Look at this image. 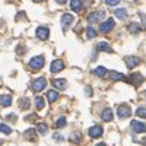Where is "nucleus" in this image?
Instances as JSON below:
<instances>
[{"instance_id": "nucleus-32", "label": "nucleus", "mask_w": 146, "mask_h": 146, "mask_svg": "<svg viewBox=\"0 0 146 146\" xmlns=\"http://www.w3.org/2000/svg\"><path fill=\"white\" fill-rule=\"evenodd\" d=\"M105 3H107L108 6H117V5L120 3V0H105Z\"/></svg>"}, {"instance_id": "nucleus-30", "label": "nucleus", "mask_w": 146, "mask_h": 146, "mask_svg": "<svg viewBox=\"0 0 146 146\" xmlns=\"http://www.w3.org/2000/svg\"><path fill=\"white\" fill-rule=\"evenodd\" d=\"M0 131H2V133H6V135H10V133H12V129L7 126V124H0Z\"/></svg>"}, {"instance_id": "nucleus-15", "label": "nucleus", "mask_w": 146, "mask_h": 146, "mask_svg": "<svg viewBox=\"0 0 146 146\" xmlns=\"http://www.w3.org/2000/svg\"><path fill=\"white\" fill-rule=\"evenodd\" d=\"M108 78L111 79V80H126L124 75H121V73H118V72H110L108 73Z\"/></svg>"}, {"instance_id": "nucleus-21", "label": "nucleus", "mask_w": 146, "mask_h": 146, "mask_svg": "<svg viewBox=\"0 0 146 146\" xmlns=\"http://www.w3.org/2000/svg\"><path fill=\"white\" fill-rule=\"evenodd\" d=\"M114 15H115L117 18H120V19H126V18H127V10H126V9H115Z\"/></svg>"}, {"instance_id": "nucleus-12", "label": "nucleus", "mask_w": 146, "mask_h": 146, "mask_svg": "<svg viewBox=\"0 0 146 146\" xmlns=\"http://www.w3.org/2000/svg\"><path fill=\"white\" fill-rule=\"evenodd\" d=\"M36 36H38L40 40H47L48 36H50V31H48V28H45V27H40L38 29H36Z\"/></svg>"}, {"instance_id": "nucleus-22", "label": "nucleus", "mask_w": 146, "mask_h": 146, "mask_svg": "<svg viewBox=\"0 0 146 146\" xmlns=\"http://www.w3.org/2000/svg\"><path fill=\"white\" fill-rule=\"evenodd\" d=\"M94 73H95L96 76H100V78H104V76L107 75V69L102 67V66H100V67H96V69L94 70Z\"/></svg>"}, {"instance_id": "nucleus-5", "label": "nucleus", "mask_w": 146, "mask_h": 146, "mask_svg": "<svg viewBox=\"0 0 146 146\" xmlns=\"http://www.w3.org/2000/svg\"><path fill=\"white\" fill-rule=\"evenodd\" d=\"M131 129H133V131H136V133H143V131H146L145 123H142V121H139V120H133V121H131Z\"/></svg>"}, {"instance_id": "nucleus-31", "label": "nucleus", "mask_w": 146, "mask_h": 146, "mask_svg": "<svg viewBox=\"0 0 146 146\" xmlns=\"http://www.w3.org/2000/svg\"><path fill=\"white\" fill-rule=\"evenodd\" d=\"M38 131L41 133V135H45V133L48 131V127H47V124H44V123H40V124H38Z\"/></svg>"}, {"instance_id": "nucleus-26", "label": "nucleus", "mask_w": 146, "mask_h": 146, "mask_svg": "<svg viewBox=\"0 0 146 146\" xmlns=\"http://www.w3.org/2000/svg\"><path fill=\"white\" fill-rule=\"evenodd\" d=\"M80 139H82V135H80V133H72V135H70V140L75 142V143H79Z\"/></svg>"}, {"instance_id": "nucleus-29", "label": "nucleus", "mask_w": 146, "mask_h": 146, "mask_svg": "<svg viewBox=\"0 0 146 146\" xmlns=\"http://www.w3.org/2000/svg\"><path fill=\"white\" fill-rule=\"evenodd\" d=\"M66 126V118L64 117H60L57 121H56V127L57 129H62V127H64Z\"/></svg>"}, {"instance_id": "nucleus-20", "label": "nucleus", "mask_w": 146, "mask_h": 146, "mask_svg": "<svg viewBox=\"0 0 146 146\" xmlns=\"http://www.w3.org/2000/svg\"><path fill=\"white\" fill-rule=\"evenodd\" d=\"M23 135H25V137L29 139V140H36V131L34 129H28Z\"/></svg>"}, {"instance_id": "nucleus-34", "label": "nucleus", "mask_w": 146, "mask_h": 146, "mask_svg": "<svg viewBox=\"0 0 146 146\" xmlns=\"http://www.w3.org/2000/svg\"><path fill=\"white\" fill-rule=\"evenodd\" d=\"M85 94H86V95H92V89H91L89 86H86V89H85Z\"/></svg>"}, {"instance_id": "nucleus-3", "label": "nucleus", "mask_w": 146, "mask_h": 146, "mask_svg": "<svg viewBox=\"0 0 146 146\" xmlns=\"http://www.w3.org/2000/svg\"><path fill=\"white\" fill-rule=\"evenodd\" d=\"M114 25H115V22H114V19L113 18H110V19H107L104 23H101V27H100V31L102 32V34H107V32H110L113 28H114Z\"/></svg>"}, {"instance_id": "nucleus-18", "label": "nucleus", "mask_w": 146, "mask_h": 146, "mask_svg": "<svg viewBox=\"0 0 146 146\" xmlns=\"http://www.w3.org/2000/svg\"><path fill=\"white\" fill-rule=\"evenodd\" d=\"M53 85H54L57 89H64L66 85H67V82H66L64 79H54V80H53Z\"/></svg>"}, {"instance_id": "nucleus-38", "label": "nucleus", "mask_w": 146, "mask_h": 146, "mask_svg": "<svg viewBox=\"0 0 146 146\" xmlns=\"http://www.w3.org/2000/svg\"><path fill=\"white\" fill-rule=\"evenodd\" d=\"M34 2H36V3H38V2H42V0H34Z\"/></svg>"}, {"instance_id": "nucleus-7", "label": "nucleus", "mask_w": 146, "mask_h": 146, "mask_svg": "<svg viewBox=\"0 0 146 146\" xmlns=\"http://www.w3.org/2000/svg\"><path fill=\"white\" fill-rule=\"evenodd\" d=\"M63 69H64V63L62 62V60H54V62L51 63V66H50L51 73H58V72H62Z\"/></svg>"}, {"instance_id": "nucleus-10", "label": "nucleus", "mask_w": 146, "mask_h": 146, "mask_svg": "<svg viewBox=\"0 0 146 146\" xmlns=\"http://www.w3.org/2000/svg\"><path fill=\"white\" fill-rule=\"evenodd\" d=\"M102 135V127L101 126H92L89 129V136L92 139H96V137H100Z\"/></svg>"}, {"instance_id": "nucleus-37", "label": "nucleus", "mask_w": 146, "mask_h": 146, "mask_svg": "<svg viewBox=\"0 0 146 146\" xmlns=\"http://www.w3.org/2000/svg\"><path fill=\"white\" fill-rule=\"evenodd\" d=\"M96 146H105L104 143H98V145H96Z\"/></svg>"}, {"instance_id": "nucleus-36", "label": "nucleus", "mask_w": 146, "mask_h": 146, "mask_svg": "<svg viewBox=\"0 0 146 146\" xmlns=\"http://www.w3.org/2000/svg\"><path fill=\"white\" fill-rule=\"evenodd\" d=\"M142 143H143V145H146V137H145V139H142Z\"/></svg>"}, {"instance_id": "nucleus-25", "label": "nucleus", "mask_w": 146, "mask_h": 146, "mask_svg": "<svg viewBox=\"0 0 146 146\" xmlns=\"http://www.w3.org/2000/svg\"><path fill=\"white\" fill-rule=\"evenodd\" d=\"M29 105H31V101H29L28 98H22V100H21V108H22V110H28Z\"/></svg>"}, {"instance_id": "nucleus-2", "label": "nucleus", "mask_w": 146, "mask_h": 146, "mask_svg": "<svg viewBox=\"0 0 146 146\" xmlns=\"http://www.w3.org/2000/svg\"><path fill=\"white\" fill-rule=\"evenodd\" d=\"M104 16H105V13H104L102 10L92 12V13H89V15H88V22H89V23H96V22H100Z\"/></svg>"}, {"instance_id": "nucleus-11", "label": "nucleus", "mask_w": 146, "mask_h": 146, "mask_svg": "<svg viewBox=\"0 0 146 146\" xmlns=\"http://www.w3.org/2000/svg\"><path fill=\"white\" fill-rule=\"evenodd\" d=\"M72 23H73V16L69 15V13H64L62 16V27H63V29H67Z\"/></svg>"}, {"instance_id": "nucleus-6", "label": "nucleus", "mask_w": 146, "mask_h": 146, "mask_svg": "<svg viewBox=\"0 0 146 146\" xmlns=\"http://www.w3.org/2000/svg\"><path fill=\"white\" fill-rule=\"evenodd\" d=\"M117 114H118L120 118H127V117L131 114L130 107H129V105H120L118 110H117Z\"/></svg>"}, {"instance_id": "nucleus-33", "label": "nucleus", "mask_w": 146, "mask_h": 146, "mask_svg": "<svg viewBox=\"0 0 146 146\" xmlns=\"http://www.w3.org/2000/svg\"><path fill=\"white\" fill-rule=\"evenodd\" d=\"M53 137H54V139H56L57 142H60V140H62V139H63V136H62V135H57V133H56V135H54Z\"/></svg>"}, {"instance_id": "nucleus-35", "label": "nucleus", "mask_w": 146, "mask_h": 146, "mask_svg": "<svg viewBox=\"0 0 146 146\" xmlns=\"http://www.w3.org/2000/svg\"><path fill=\"white\" fill-rule=\"evenodd\" d=\"M56 2H57L58 5H64V3L67 2V0H56Z\"/></svg>"}, {"instance_id": "nucleus-8", "label": "nucleus", "mask_w": 146, "mask_h": 146, "mask_svg": "<svg viewBox=\"0 0 146 146\" xmlns=\"http://www.w3.org/2000/svg\"><path fill=\"white\" fill-rule=\"evenodd\" d=\"M139 63H140V58H139V57H135V56H129V57H126V66H127L129 69L136 67Z\"/></svg>"}, {"instance_id": "nucleus-14", "label": "nucleus", "mask_w": 146, "mask_h": 146, "mask_svg": "<svg viewBox=\"0 0 146 146\" xmlns=\"http://www.w3.org/2000/svg\"><path fill=\"white\" fill-rule=\"evenodd\" d=\"M70 7H72V10L73 12H79L82 10V0H72L70 2Z\"/></svg>"}, {"instance_id": "nucleus-4", "label": "nucleus", "mask_w": 146, "mask_h": 146, "mask_svg": "<svg viewBox=\"0 0 146 146\" xmlns=\"http://www.w3.org/2000/svg\"><path fill=\"white\" fill-rule=\"evenodd\" d=\"M45 85H47V80L44 78H38V79H35L32 82V89L35 92H41L44 88H45Z\"/></svg>"}, {"instance_id": "nucleus-17", "label": "nucleus", "mask_w": 146, "mask_h": 146, "mask_svg": "<svg viewBox=\"0 0 146 146\" xmlns=\"http://www.w3.org/2000/svg\"><path fill=\"white\" fill-rule=\"evenodd\" d=\"M10 104H12V96L10 95H2V96H0V105L9 107Z\"/></svg>"}, {"instance_id": "nucleus-1", "label": "nucleus", "mask_w": 146, "mask_h": 146, "mask_svg": "<svg viewBox=\"0 0 146 146\" xmlns=\"http://www.w3.org/2000/svg\"><path fill=\"white\" fill-rule=\"evenodd\" d=\"M42 66H44V57H42V56H36V57H32V58L29 60V67H31V70H34V72L42 69Z\"/></svg>"}, {"instance_id": "nucleus-9", "label": "nucleus", "mask_w": 146, "mask_h": 146, "mask_svg": "<svg viewBox=\"0 0 146 146\" xmlns=\"http://www.w3.org/2000/svg\"><path fill=\"white\" fill-rule=\"evenodd\" d=\"M143 76L140 75V73H133V75L129 78V82L130 83H133V85H135V86H139V85L140 83H143Z\"/></svg>"}, {"instance_id": "nucleus-16", "label": "nucleus", "mask_w": 146, "mask_h": 146, "mask_svg": "<svg viewBox=\"0 0 146 146\" xmlns=\"http://www.w3.org/2000/svg\"><path fill=\"white\" fill-rule=\"evenodd\" d=\"M101 118L104 120V121H111L113 120V111L110 108H105L104 111L101 113Z\"/></svg>"}, {"instance_id": "nucleus-23", "label": "nucleus", "mask_w": 146, "mask_h": 146, "mask_svg": "<svg viewBox=\"0 0 146 146\" xmlns=\"http://www.w3.org/2000/svg\"><path fill=\"white\" fill-rule=\"evenodd\" d=\"M129 31H130V34H137L140 31V25L133 22V23H130V25H129Z\"/></svg>"}, {"instance_id": "nucleus-28", "label": "nucleus", "mask_w": 146, "mask_h": 146, "mask_svg": "<svg viewBox=\"0 0 146 146\" xmlns=\"http://www.w3.org/2000/svg\"><path fill=\"white\" fill-rule=\"evenodd\" d=\"M86 36H88V38H95V36H96V31L92 27H88L86 28Z\"/></svg>"}, {"instance_id": "nucleus-13", "label": "nucleus", "mask_w": 146, "mask_h": 146, "mask_svg": "<svg viewBox=\"0 0 146 146\" xmlns=\"http://www.w3.org/2000/svg\"><path fill=\"white\" fill-rule=\"evenodd\" d=\"M96 50H100V51H107V53H113L111 47H110L105 41H101V42L96 44Z\"/></svg>"}, {"instance_id": "nucleus-19", "label": "nucleus", "mask_w": 146, "mask_h": 146, "mask_svg": "<svg viewBox=\"0 0 146 146\" xmlns=\"http://www.w3.org/2000/svg\"><path fill=\"white\" fill-rule=\"evenodd\" d=\"M47 98H48V101L50 102H56L57 100H58V94H57V91H48L47 92Z\"/></svg>"}, {"instance_id": "nucleus-27", "label": "nucleus", "mask_w": 146, "mask_h": 146, "mask_svg": "<svg viewBox=\"0 0 146 146\" xmlns=\"http://www.w3.org/2000/svg\"><path fill=\"white\" fill-rule=\"evenodd\" d=\"M136 115H139L142 118H146V107H139L136 110Z\"/></svg>"}, {"instance_id": "nucleus-24", "label": "nucleus", "mask_w": 146, "mask_h": 146, "mask_svg": "<svg viewBox=\"0 0 146 146\" xmlns=\"http://www.w3.org/2000/svg\"><path fill=\"white\" fill-rule=\"evenodd\" d=\"M44 98H42V96H36V98H35V107L36 108H38V110H41V108H44Z\"/></svg>"}]
</instances>
